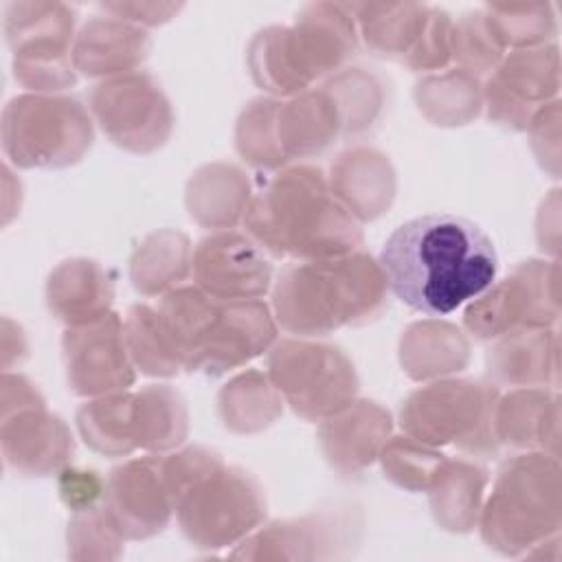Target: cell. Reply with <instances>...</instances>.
Returning a JSON list of instances; mask_svg holds the SVG:
<instances>
[{"label": "cell", "mask_w": 562, "mask_h": 562, "mask_svg": "<svg viewBox=\"0 0 562 562\" xmlns=\"http://www.w3.org/2000/svg\"><path fill=\"white\" fill-rule=\"evenodd\" d=\"M380 270L404 305L426 316H446L494 283L498 257L492 239L468 217L430 213L389 235Z\"/></svg>", "instance_id": "1"}, {"label": "cell", "mask_w": 562, "mask_h": 562, "mask_svg": "<svg viewBox=\"0 0 562 562\" xmlns=\"http://www.w3.org/2000/svg\"><path fill=\"white\" fill-rule=\"evenodd\" d=\"M244 224L261 248L279 257L327 259L362 244L356 217L314 167L285 169L268 180L246 204Z\"/></svg>", "instance_id": "2"}, {"label": "cell", "mask_w": 562, "mask_h": 562, "mask_svg": "<svg viewBox=\"0 0 562 562\" xmlns=\"http://www.w3.org/2000/svg\"><path fill=\"white\" fill-rule=\"evenodd\" d=\"M162 334L189 371L224 373L266 351L277 327L268 307L220 301L198 288L171 290L154 307Z\"/></svg>", "instance_id": "3"}, {"label": "cell", "mask_w": 562, "mask_h": 562, "mask_svg": "<svg viewBox=\"0 0 562 562\" xmlns=\"http://www.w3.org/2000/svg\"><path fill=\"white\" fill-rule=\"evenodd\" d=\"M384 288L380 263L362 252L290 263L274 285L277 321L294 334H327L373 318Z\"/></svg>", "instance_id": "4"}, {"label": "cell", "mask_w": 562, "mask_h": 562, "mask_svg": "<svg viewBox=\"0 0 562 562\" xmlns=\"http://www.w3.org/2000/svg\"><path fill=\"white\" fill-rule=\"evenodd\" d=\"M356 46L353 22L342 4H312L294 29H268L250 46V68L272 92L305 90L334 70Z\"/></svg>", "instance_id": "5"}, {"label": "cell", "mask_w": 562, "mask_h": 562, "mask_svg": "<svg viewBox=\"0 0 562 562\" xmlns=\"http://www.w3.org/2000/svg\"><path fill=\"white\" fill-rule=\"evenodd\" d=\"M90 143V119L75 99L22 94L2 112V147L18 167H64Z\"/></svg>", "instance_id": "6"}, {"label": "cell", "mask_w": 562, "mask_h": 562, "mask_svg": "<svg viewBox=\"0 0 562 562\" xmlns=\"http://www.w3.org/2000/svg\"><path fill=\"white\" fill-rule=\"evenodd\" d=\"M176 509L187 538L211 549L255 529L266 516V501L246 472L217 463L180 494Z\"/></svg>", "instance_id": "7"}, {"label": "cell", "mask_w": 562, "mask_h": 562, "mask_svg": "<svg viewBox=\"0 0 562 562\" xmlns=\"http://www.w3.org/2000/svg\"><path fill=\"white\" fill-rule=\"evenodd\" d=\"M274 386L307 419L342 413L353 404L358 378L338 347L283 340L268 360Z\"/></svg>", "instance_id": "8"}, {"label": "cell", "mask_w": 562, "mask_h": 562, "mask_svg": "<svg viewBox=\"0 0 562 562\" xmlns=\"http://www.w3.org/2000/svg\"><path fill=\"white\" fill-rule=\"evenodd\" d=\"M75 11L57 2H11L4 33L13 50V72L35 90H59L75 83L68 59Z\"/></svg>", "instance_id": "9"}, {"label": "cell", "mask_w": 562, "mask_h": 562, "mask_svg": "<svg viewBox=\"0 0 562 562\" xmlns=\"http://www.w3.org/2000/svg\"><path fill=\"white\" fill-rule=\"evenodd\" d=\"M492 391L474 382L419 389L402 408V426L422 443H459L479 452L492 430Z\"/></svg>", "instance_id": "10"}, {"label": "cell", "mask_w": 562, "mask_h": 562, "mask_svg": "<svg viewBox=\"0 0 562 562\" xmlns=\"http://www.w3.org/2000/svg\"><path fill=\"white\" fill-rule=\"evenodd\" d=\"M90 105L101 130L116 145L132 151H151L169 136V103L147 75H127L99 83L90 92Z\"/></svg>", "instance_id": "11"}, {"label": "cell", "mask_w": 562, "mask_h": 562, "mask_svg": "<svg viewBox=\"0 0 562 562\" xmlns=\"http://www.w3.org/2000/svg\"><path fill=\"white\" fill-rule=\"evenodd\" d=\"M18 406L2 408L4 461L24 474H50L72 454V437L59 417L44 413L40 393L22 375H2Z\"/></svg>", "instance_id": "12"}, {"label": "cell", "mask_w": 562, "mask_h": 562, "mask_svg": "<svg viewBox=\"0 0 562 562\" xmlns=\"http://www.w3.org/2000/svg\"><path fill=\"white\" fill-rule=\"evenodd\" d=\"M125 347V331L116 314L68 329L64 334V358L72 391L103 395L127 389L134 382V371Z\"/></svg>", "instance_id": "13"}, {"label": "cell", "mask_w": 562, "mask_h": 562, "mask_svg": "<svg viewBox=\"0 0 562 562\" xmlns=\"http://www.w3.org/2000/svg\"><path fill=\"white\" fill-rule=\"evenodd\" d=\"M191 261L202 292L220 301H250L270 285L272 268L261 246L235 231L204 237Z\"/></svg>", "instance_id": "14"}, {"label": "cell", "mask_w": 562, "mask_h": 562, "mask_svg": "<svg viewBox=\"0 0 562 562\" xmlns=\"http://www.w3.org/2000/svg\"><path fill=\"white\" fill-rule=\"evenodd\" d=\"M103 507L123 536L145 538L160 531L173 507L162 461L140 459L112 470Z\"/></svg>", "instance_id": "15"}, {"label": "cell", "mask_w": 562, "mask_h": 562, "mask_svg": "<svg viewBox=\"0 0 562 562\" xmlns=\"http://www.w3.org/2000/svg\"><path fill=\"white\" fill-rule=\"evenodd\" d=\"M542 263L529 261L507 277L487 296L474 301L465 312V325L476 338H494L516 325H544V299H529L544 288L536 283Z\"/></svg>", "instance_id": "16"}, {"label": "cell", "mask_w": 562, "mask_h": 562, "mask_svg": "<svg viewBox=\"0 0 562 562\" xmlns=\"http://www.w3.org/2000/svg\"><path fill=\"white\" fill-rule=\"evenodd\" d=\"M46 301L50 312L68 325H88L110 314L112 283L97 261L70 259L50 272Z\"/></svg>", "instance_id": "17"}, {"label": "cell", "mask_w": 562, "mask_h": 562, "mask_svg": "<svg viewBox=\"0 0 562 562\" xmlns=\"http://www.w3.org/2000/svg\"><path fill=\"white\" fill-rule=\"evenodd\" d=\"M389 428V413L373 402H356L345 415H331L323 424L321 443L331 465L358 470L380 454L382 446L386 443Z\"/></svg>", "instance_id": "18"}, {"label": "cell", "mask_w": 562, "mask_h": 562, "mask_svg": "<svg viewBox=\"0 0 562 562\" xmlns=\"http://www.w3.org/2000/svg\"><path fill=\"white\" fill-rule=\"evenodd\" d=\"M149 46L151 42L140 29L112 18H97L79 33L72 59L86 77L112 75L143 61Z\"/></svg>", "instance_id": "19"}, {"label": "cell", "mask_w": 562, "mask_h": 562, "mask_svg": "<svg viewBox=\"0 0 562 562\" xmlns=\"http://www.w3.org/2000/svg\"><path fill=\"white\" fill-rule=\"evenodd\" d=\"M428 485L437 522L452 531H468L479 512L485 472L463 461L443 459Z\"/></svg>", "instance_id": "20"}, {"label": "cell", "mask_w": 562, "mask_h": 562, "mask_svg": "<svg viewBox=\"0 0 562 562\" xmlns=\"http://www.w3.org/2000/svg\"><path fill=\"white\" fill-rule=\"evenodd\" d=\"M362 35L380 55H408L415 50L426 22L428 9L419 4H360Z\"/></svg>", "instance_id": "21"}, {"label": "cell", "mask_w": 562, "mask_h": 562, "mask_svg": "<svg viewBox=\"0 0 562 562\" xmlns=\"http://www.w3.org/2000/svg\"><path fill=\"white\" fill-rule=\"evenodd\" d=\"M83 441L103 454H127L134 441V395H110L88 402L77 413Z\"/></svg>", "instance_id": "22"}, {"label": "cell", "mask_w": 562, "mask_h": 562, "mask_svg": "<svg viewBox=\"0 0 562 562\" xmlns=\"http://www.w3.org/2000/svg\"><path fill=\"white\" fill-rule=\"evenodd\" d=\"M187 435V411L178 393L149 386L134 395V441L140 448L162 450L178 446Z\"/></svg>", "instance_id": "23"}, {"label": "cell", "mask_w": 562, "mask_h": 562, "mask_svg": "<svg viewBox=\"0 0 562 562\" xmlns=\"http://www.w3.org/2000/svg\"><path fill=\"white\" fill-rule=\"evenodd\" d=\"M165 261H189V241L182 233H154L145 239L138 252L132 259V281L134 285L145 292H158L169 285L173 279L176 283L187 274L189 268L165 263Z\"/></svg>", "instance_id": "24"}, {"label": "cell", "mask_w": 562, "mask_h": 562, "mask_svg": "<svg viewBox=\"0 0 562 562\" xmlns=\"http://www.w3.org/2000/svg\"><path fill=\"white\" fill-rule=\"evenodd\" d=\"M123 331L125 345L130 347V353L140 371L149 375H173L182 369L158 325L154 307L134 305L127 314Z\"/></svg>", "instance_id": "25"}, {"label": "cell", "mask_w": 562, "mask_h": 562, "mask_svg": "<svg viewBox=\"0 0 562 562\" xmlns=\"http://www.w3.org/2000/svg\"><path fill=\"white\" fill-rule=\"evenodd\" d=\"M380 457L386 476L406 490L428 487L432 474L443 461V454H437L413 437H397L384 443Z\"/></svg>", "instance_id": "26"}, {"label": "cell", "mask_w": 562, "mask_h": 562, "mask_svg": "<svg viewBox=\"0 0 562 562\" xmlns=\"http://www.w3.org/2000/svg\"><path fill=\"white\" fill-rule=\"evenodd\" d=\"M408 338L422 342L428 353H422L419 358H415L413 362L406 364V371L413 378H426V375H435V373H446V371H454L459 367L465 364V360L441 353L443 347H452V345H461L465 342L463 336L452 327V325H413L406 331Z\"/></svg>", "instance_id": "27"}, {"label": "cell", "mask_w": 562, "mask_h": 562, "mask_svg": "<svg viewBox=\"0 0 562 562\" xmlns=\"http://www.w3.org/2000/svg\"><path fill=\"white\" fill-rule=\"evenodd\" d=\"M61 498L75 509H88L92 507V501L103 492V481L94 472L83 470H66L59 479Z\"/></svg>", "instance_id": "28"}, {"label": "cell", "mask_w": 562, "mask_h": 562, "mask_svg": "<svg viewBox=\"0 0 562 562\" xmlns=\"http://www.w3.org/2000/svg\"><path fill=\"white\" fill-rule=\"evenodd\" d=\"M103 9L116 13V18L158 24L169 20V15L180 9V4H103Z\"/></svg>", "instance_id": "29"}]
</instances>
